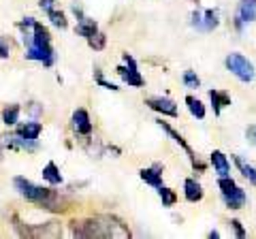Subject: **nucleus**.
<instances>
[{"instance_id":"20","label":"nucleus","mask_w":256,"mask_h":239,"mask_svg":"<svg viewBox=\"0 0 256 239\" xmlns=\"http://www.w3.org/2000/svg\"><path fill=\"white\" fill-rule=\"evenodd\" d=\"M20 114H22V107L20 105H6L2 109V122L6 126H15L20 122Z\"/></svg>"},{"instance_id":"23","label":"nucleus","mask_w":256,"mask_h":239,"mask_svg":"<svg viewBox=\"0 0 256 239\" xmlns=\"http://www.w3.org/2000/svg\"><path fill=\"white\" fill-rule=\"evenodd\" d=\"M158 194H160V201H162L164 207H173L175 203H178V194H175L171 188H166V186L158 188Z\"/></svg>"},{"instance_id":"29","label":"nucleus","mask_w":256,"mask_h":239,"mask_svg":"<svg viewBox=\"0 0 256 239\" xmlns=\"http://www.w3.org/2000/svg\"><path fill=\"white\" fill-rule=\"evenodd\" d=\"M0 58H9V45H6L4 38H0Z\"/></svg>"},{"instance_id":"13","label":"nucleus","mask_w":256,"mask_h":239,"mask_svg":"<svg viewBox=\"0 0 256 239\" xmlns=\"http://www.w3.org/2000/svg\"><path fill=\"white\" fill-rule=\"evenodd\" d=\"M184 196H186V201H190V203H198L203 198V186L198 184L196 180L188 178L184 182Z\"/></svg>"},{"instance_id":"19","label":"nucleus","mask_w":256,"mask_h":239,"mask_svg":"<svg viewBox=\"0 0 256 239\" xmlns=\"http://www.w3.org/2000/svg\"><path fill=\"white\" fill-rule=\"evenodd\" d=\"M43 180L47 182V184H52V186H60L62 184V173H60V169H58V164L56 162H47L45 166H43Z\"/></svg>"},{"instance_id":"17","label":"nucleus","mask_w":256,"mask_h":239,"mask_svg":"<svg viewBox=\"0 0 256 239\" xmlns=\"http://www.w3.org/2000/svg\"><path fill=\"white\" fill-rule=\"evenodd\" d=\"M212 164H214V169H216V173H218L220 178H224V175H228V173H230L228 158L224 156L220 150H214V152H212Z\"/></svg>"},{"instance_id":"1","label":"nucleus","mask_w":256,"mask_h":239,"mask_svg":"<svg viewBox=\"0 0 256 239\" xmlns=\"http://www.w3.org/2000/svg\"><path fill=\"white\" fill-rule=\"evenodd\" d=\"M18 28L22 30V38L26 45V58L41 62L43 66H52L56 62V54L52 47L50 30L34 18H24L18 22Z\"/></svg>"},{"instance_id":"6","label":"nucleus","mask_w":256,"mask_h":239,"mask_svg":"<svg viewBox=\"0 0 256 239\" xmlns=\"http://www.w3.org/2000/svg\"><path fill=\"white\" fill-rule=\"evenodd\" d=\"M122 60L124 64L118 66V75L122 77V82L128 84V88H141L143 84H146V79L141 77V73L137 70V62H134V58L130 54H122Z\"/></svg>"},{"instance_id":"7","label":"nucleus","mask_w":256,"mask_h":239,"mask_svg":"<svg viewBox=\"0 0 256 239\" xmlns=\"http://www.w3.org/2000/svg\"><path fill=\"white\" fill-rule=\"evenodd\" d=\"M156 124H158V126H160V128H162V130H164L166 134H169V137H171V139H173L175 143H178V146H180V148L184 150V152H186V156L190 158V164H192V166H194V169H196V171H201V173H203V171H205V164H203L201 160H198V158H196V154H194V152H192V148H190V146H188V143H186V139H184V137H182V134H180L178 130H175V128H173V126H171V124H166V122H162V120H158V122H156Z\"/></svg>"},{"instance_id":"15","label":"nucleus","mask_w":256,"mask_h":239,"mask_svg":"<svg viewBox=\"0 0 256 239\" xmlns=\"http://www.w3.org/2000/svg\"><path fill=\"white\" fill-rule=\"evenodd\" d=\"M98 32V24H96L94 20H90L88 15H82V18L77 20V34L79 36H86L90 38L92 34Z\"/></svg>"},{"instance_id":"16","label":"nucleus","mask_w":256,"mask_h":239,"mask_svg":"<svg viewBox=\"0 0 256 239\" xmlns=\"http://www.w3.org/2000/svg\"><path fill=\"white\" fill-rule=\"evenodd\" d=\"M237 18L242 20L244 24L256 22V0H242L239 11H237Z\"/></svg>"},{"instance_id":"22","label":"nucleus","mask_w":256,"mask_h":239,"mask_svg":"<svg viewBox=\"0 0 256 239\" xmlns=\"http://www.w3.org/2000/svg\"><path fill=\"white\" fill-rule=\"evenodd\" d=\"M186 105H188V109H190V114L194 116L196 120H203L205 118V105L198 98H194V96H186Z\"/></svg>"},{"instance_id":"12","label":"nucleus","mask_w":256,"mask_h":239,"mask_svg":"<svg viewBox=\"0 0 256 239\" xmlns=\"http://www.w3.org/2000/svg\"><path fill=\"white\" fill-rule=\"evenodd\" d=\"M139 175H141V180L146 182V184H150L152 188H162V164H152V166H148V169H141L139 171Z\"/></svg>"},{"instance_id":"28","label":"nucleus","mask_w":256,"mask_h":239,"mask_svg":"<svg viewBox=\"0 0 256 239\" xmlns=\"http://www.w3.org/2000/svg\"><path fill=\"white\" fill-rule=\"evenodd\" d=\"M246 137H248V141H250L252 146H256V124L248 126V128H246Z\"/></svg>"},{"instance_id":"9","label":"nucleus","mask_w":256,"mask_h":239,"mask_svg":"<svg viewBox=\"0 0 256 239\" xmlns=\"http://www.w3.org/2000/svg\"><path fill=\"white\" fill-rule=\"evenodd\" d=\"M38 6H41V11L47 15V20H50L56 28L64 30L68 26L66 15H64L60 9H56V0H38Z\"/></svg>"},{"instance_id":"14","label":"nucleus","mask_w":256,"mask_h":239,"mask_svg":"<svg viewBox=\"0 0 256 239\" xmlns=\"http://www.w3.org/2000/svg\"><path fill=\"white\" fill-rule=\"evenodd\" d=\"M18 134H22L24 139H30V141H36L38 134L43 132V124L41 122H26V124H20L18 130H15Z\"/></svg>"},{"instance_id":"8","label":"nucleus","mask_w":256,"mask_h":239,"mask_svg":"<svg viewBox=\"0 0 256 239\" xmlns=\"http://www.w3.org/2000/svg\"><path fill=\"white\" fill-rule=\"evenodd\" d=\"M218 11H214V9H207V11H194L192 13V26L198 28V30H203V32H210V30L214 28H218Z\"/></svg>"},{"instance_id":"4","label":"nucleus","mask_w":256,"mask_h":239,"mask_svg":"<svg viewBox=\"0 0 256 239\" xmlns=\"http://www.w3.org/2000/svg\"><path fill=\"white\" fill-rule=\"evenodd\" d=\"M218 188L222 192V201L226 203L228 210H242V207L246 205V201H248L246 190L239 188L228 175H224V178L218 180Z\"/></svg>"},{"instance_id":"18","label":"nucleus","mask_w":256,"mask_h":239,"mask_svg":"<svg viewBox=\"0 0 256 239\" xmlns=\"http://www.w3.org/2000/svg\"><path fill=\"white\" fill-rule=\"evenodd\" d=\"M210 98H212V107H214V114L220 116L222 109L230 105V96L226 92H220V90H210Z\"/></svg>"},{"instance_id":"3","label":"nucleus","mask_w":256,"mask_h":239,"mask_svg":"<svg viewBox=\"0 0 256 239\" xmlns=\"http://www.w3.org/2000/svg\"><path fill=\"white\" fill-rule=\"evenodd\" d=\"M13 186L28 203H34V205L41 207V210H47V212H64V210H66V207H64V205H66V203H64V198L56 192V190H52V188L36 186V184H32V182L26 180V178H15Z\"/></svg>"},{"instance_id":"10","label":"nucleus","mask_w":256,"mask_h":239,"mask_svg":"<svg viewBox=\"0 0 256 239\" xmlns=\"http://www.w3.org/2000/svg\"><path fill=\"white\" fill-rule=\"evenodd\" d=\"M146 105H148L150 109L158 111V114H162V116H169V118H178V116H180L178 105H175L171 98H164V96H152V98L146 100Z\"/></svg>"},{"instance_id":"21","label":"nucleus","mask_w":256,"mask_h":239,"mask_svg":"<svg viewBox=\"0 0 256 239\" xmlns=\"http://www.w3.org/2000/svg\"><path fill=\"white\" fill-rule=\"evenodd\" d=\"M233 160H235V164H237V169L242 171L244 178H246V180H250V184L256 186V169H254V166H252V164H248L242 156H235Z\"/></svg>"},{"instance_id":"5","label":"nucleus","mask_w":256,"mask_h":239,"mask_svg":"<svg viewBox=\"0 0 256 239\" xmlns=\"http://www.w3.org/2000/svg\"><path fill=\"white\" fill-rule=\"evenodd\" d=\"M224 64H226V68L230 70V73H233L239 82H244V84H250L254 79V75H256L254 73V64L242 54H228L226 60H224Z\"/></svg>"},{"instance_id":"11","label":"nucleus","mask_w":256,"mask_h":239,"mask_svg":"<svg viewBox=\"0 0 256 239\" xmlns=\"http://www.w3.org/2000/svg\"><path fill=\"white\" fill-rule=\"evenodd\" d=\"M70 124H73V130L77 134H82V137H90L92 134V122L86 109H77L73 118H70Z\"/></svg>"},{"instance_id":"25","label":"nucleus","mask_w":256,"mask_h":239,"mask_svg":"<svg viewBox=\"0 0 256 239\" xmlns=\"http://www.w3.org/2000/svg\"><path fill=\"white\" fill-rule=\"evenodd\" d=\"M94 79H96V84H98L100 88H105V90H120V88L116 86V84H111V82H107L105 77H102V73H100V68H94Z\"/></svg>"},{"instance_id":"24","label":"nucleus","mask_w":256,"mask_h":239,"mask_svg":"<svg viewBox=\"0 0 256 239\" xmlns=\"http://www.w3.org/2000/svg\"><path fill=\"white\" fill-rule=\"evenodd\" d=\"M105 43H107V36L102 34V32H96V34H92L90 38H88V45H90L94 52L105 50Z\"/></svg>"},{"instance_id":"26","label":"nucleus","mask_w":256,"mask_h":239,"mask_svg":"<svg viewBox=\"0 0 256 239\" xmlns=\"http://www.w3.org/2000/svg\"><path fill=\"white\" fill-rule=\"evenodd\" d=\"M182 79H184V86L186 88H198L201 86V79H198V75L194 73V70H186Z\"/></svg>"},{"instance_id":"27","label":"nucleus","mask_w":256,"mask_h":239,"mask_svg":"<svg viewBox=\"0 0 256 239\" xmlns=\"http://www.w3.org/2000/svg\"><path fill=\"white\" fill-rule=\"evenodd\" d=\"M230 226H233V230H235V235L239 237V239H246V228L242 226V222H239V220H230Z\"/></svg>"},{"instance_id":"30","label":"nucleus","mask_w":256,"mask_h":239,"mask_svg":"<svg viewBox=\"0 0 256 239\" xmlns=\"http://www.w3.org/2000/svg\"><path fill=\"white\" fill-rule=\"evenodd\" d=\"M28 109H30V114L34 116V118H36V116H38V114H41V111H43V107L38 105V102H30V107H28Z\"/></svg>"},{"instance_id":"2","label":"nucleus","mask_w":256,"mask_h":239,"mask_svg":"<svg viewBox=\"0 0 256 239\" xmlns=\"http://www.w3.org/2000/svg\"><path fill=\"white\" fill-rule=\"evenodd\" d=\"M70 230H73L75 237H130V230L114 216L73 220Z\"/></svg>"}]
</instances>
